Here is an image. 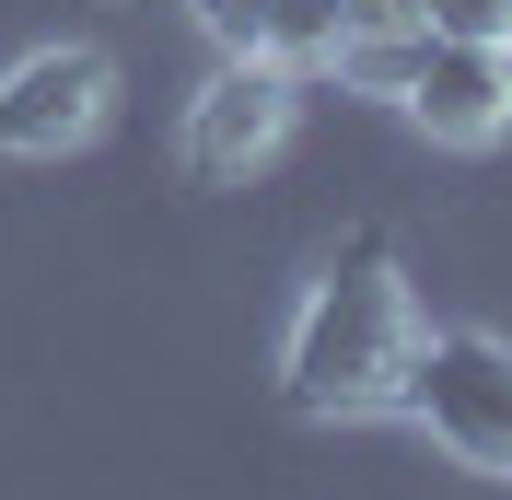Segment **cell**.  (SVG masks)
Here are the masks:
<instances>
[{
  "mask_svg": "<svg viewBox=\"0 0 512 500\" xmlns=\"http://www.w3.org/2000/svg\"><path fill=\"white\" fill-rule=\"evenodd\" d=\"M408 349H419L408 280H396V256L361 233V245L303 291L291 349H280V384H291V407H315V419H361V407H396Z\"/></svg>",
  "mask_w": 512,
  "mask_h": 500,
  "instance_id": "6da1fadb",
  "label": "cell"
},
{
  "mask_svg": "<svg viewBox=\"0 0 512 500\" xmlns=\"http://www.w3.org/2000/svg\"><path fill=\"white\" fill-rule=\"evenodd\" d=\"M396 407H408L443 454H466V466L512 477V349H501V338H478V326L419 338V349H408V384H396Z\"/></svg>",
  "mask_w": 512,
  "mask_h": 500,
  "instance_id": "7a4b0ae2",
  "label": "cell"
},
{
  "mask_svg": "<svg viewBox=\"0 0 512 500\" xmlns=\"http://www.w3.org/2000/svg\"><path fill=\"white\" fill-rule=\"evenodd\" d=\"M280 140H291V70H268V59H233L187 105V175L198 187H245Z\"/></svg>",
  "mask_w": 512,
  "mask_h": 500,
  "instance_id": "3957f363",
  "label": "cell"
},
{
  "mask_svg": "<svg viewBox=\"0 0 512 500\" xmlns=\"http://www.w3.org/2000/svg\"><path fill=\"white\" fill-rule=\"evenodd\" d=\"M105 94H117L105 47H35L24 70H0V152H70V140H94Z\"/></svg>",
  "mask_w": 512,
  "mask_h": 500,
  "instance_id": "277c9868",
  "label": "cell"
},
{
  "mask_svg": "<svg viewBox=\"0 0 512 500\" xmlns=\"http://www.w3.org/2000/svg\"><path fill=\"white\" fill-rule=\"evenodd\" d=\"M408 117L431 128V140H454V152H489L512 128V47H454V35H431V47H419V82H408Z\"/></svg>",
  "mask_w": 512,
  "mask_h": 500,
  "instance_id": "5b68a950",
  "label": "cell"
},
{
  "mask_svg": "<svg viewBox=\"0 0 512 500\" xmlns=\"http://www.w3.org/2000/svg\"><path fill=\"white\" fill-rule=\"evenodd\" d=\"M419 47H431V35H338V59H326V70H338V82H350V94H396V105H408V82H419Z\"/></svg>",
  "mask_w": 512,
  "mask_h": 500,
  "instance_id": "8992f818",
  "label": "cell"
},
{
  "mask_svg": "<svg viewBox=\"0 0 512 500\" xmlns=\"http://www.w3.org/2000/svg\"><path fill=\"white\" fill-rule=\"evenodd\" d=\"M338 59V0H268V70H326Z\"/></svg>",
  "mask_w": 512,
  "mask_h": 500,
  "instance_id": "52a82bcc",
  "label": "cell"
},
{
  "mask_svg": "<svg viewBox=\"0 0 512 500\" xmlns=\"http://www.w3.org/2000/svg\"><path fill=\"white\" fill-rule=\"evenodd\" d=\"M419 35H454V47H512V0H419Z\"/></svg>",
  "mask_w": 512,
  "mask_h": 500,
  "instance_id": "ba28073f",
  "label": "cell"
},
{
  "mask_svg": "<svg viewBox=\"0 0 512 500\" xmlns=\"http://www.w3.org/2000/svg\"><path fill=\"white\" fill-rule=\"evenodd\" d=\"M198 24L222 59H268V0H198Z\"/></svg>",
  "mask_w": 512,
  "mask_h": 500,
  "instance_id": "9c48e42d",
  "label": "cell"
},
{
  "mask_svg": "<svg viewBox=\"0 0 512 500\" xmlns=\"http://www.w3.org/2000/svg\"><path fill=\"white\" fill-rule=\"evenodd\" d=\"M419 0H338V35H408Z\"/></svg>",
  "mask_w": 512,
  "mask_h": 500,
  "instance_id": "30bf717a",
  "label": "cell"
}]
</instances>
